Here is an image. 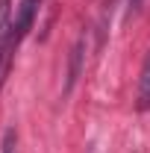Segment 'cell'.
I'll list each match as a JSON object with an SVG mask.
<instances>
[{"mask_svg":"<svg viewBox=\"0 0 150 153\" xmlns=\"http://www.w3.org/2000/svg\"><path fill=\"white\" fill-rule=\"evenodd\" d=\"M38 9H41V0H21L18 3L15 18H12V44H15V47H18L21 41L27 38V33L33 30Z\"/></svg>","mask_w":150,"mask_h":153,"instance_id":"1","label":"cell"},{"mask_svg":"<svg viewBox=\"0 0 150 153\" xmlns=\"http://www.w3.org/2000/svg\"><path fill=\"white\" fill-rule=\"evenodd\" d=\"M85 50H88V33H79L71 47V56H68V76H65V94H71L76 85V79L82 76L85 68Z\"/></svg>","mask_w":150,"mask_h":153,"instance_id":"2","label":"cell"},{"mask_svg":"<svg viewBox=\"0 0 150 153\" xmlns=\"http://www.w3.org/2000/svg\"><path fill=\"white\" fill-rule=\"evenodd\" d=\"M135 106L138 112H147L150 109V50L144 56V65H141V76H138V97H135Z\"/></svg>","mask_w":150,"mask_h":153,"instance_id":"3","label":"cell"},{"mask_svg":"<svg viewBox=\"0 0 150 153\" xmlns=\"http://www.w3.org/2000/svg\"><path fill=\"white\" fill-rule=\"evenodd\" d=\"M12 0H0V38L12 41Z\"/></svg>","mask_w":150,"mask_h":153,"instance_id":"4","label":"cell"},{"mask_svg":"<svg viewBox=\"0 0 150 153\" xmlns=\"http://www.w3.org/2000/svg\"><path fill=\"white\" fill-rule=\"evenodd\" d=\"M0 153H18V135H15V130H12V127L3 133V141H0Z\"/></svg>","mask_w":150,"mask_h":153,"instance_id":"5","label":"cell"},{"mask_svg":"<svg viewBox=\"0 0 150 153\" xmlns=\"http://www.w3.org/2000/svg\"><path fill=\"white\" fill-rule=\"evenodd\" d=\"M124 6H127V12H124V21H130V18H135V15H138V9H141V0H127Z\"/></svg>","mask_w":150,"mask_h":153,"instance_id":"6","label":"cell"}]
</instances>
